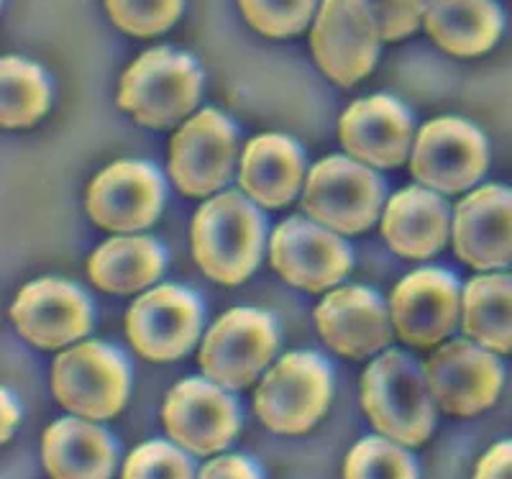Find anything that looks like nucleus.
I'll return each instance as SVG.
<instances>
[{
  "label": "nucleus",
  "mask_w": 512,
  "mask_h": 479,
  "mask_svg": "<svg viewBox=\"0 0 512 479\" xmlns=\"http://www.w3.org/2000/svg\"><path fill=\"white\" fill-rule=\"evenodd\" d=\"M18 333L39 349H59L85 339L93 328V308L80 287L59 277H41L18 293L11 308Z\"/></svg>",
  "instance_id": "nucleus-15"
},
{
  "label": "nucleus",
  "mask_w": 512,
  "mask_h": 479,
  "mask_svg": "<svg viewBox=\"0 0 512 479\" xmlns=\"http://www.w3.org/2000/svg\"><path fill=\"white\" fill-rule=\"evenodd\" d=\"M262 249L264 218L244 195H216L192 218V257L221 285L249 280L259 267Z\"/></svg>",
  "instance_id": "nucleus-1"
},
{
  "label": "nucleus",
  "mask_w": 512,
  "mask_h": 479,
  "mask_svg": "<svg viewBox=\"0 0 512 479\" xmlns=\"http://www.w3.org/2000/svg\"><path fill=\"white\" fill-rule=\"evenodd\" d=\"M203 308L198 298L177 285H159L134 300L126 316V336L149 362H175L200 339Z\"/></svg>",
  "instance_id": "nucleus-10"
},
{
  "label": "nucleus",
  "mask_w": 512,
  "mask_h": 479,
  "mask_svg": "<svg viewBox=\"0 0 512 479\" xmlns=\"http://www.w3.org/2000/svg\"><path fill=\"white\" fill-rule=\"evenodd\" d=\"M52 88L47 75L21 57L0 62V123L6 129H26L47 116Z\"/></svg>",
  "instance_id": "nucleus-27"
},
{
  "label": "nucleus",
  "mask_w": 512,
  "mask_h": 479,
  "mask_svg": "<svg viewBox=\"0 0 512 479\" xmlns=\"http://www.w3.org/2000/svg\"><path fill=\"white\" fill-rule=\"evenodd\" d=\"M280 346V331L272 316L254 308L223 313L200 346V369L221 387H246L272 364Z\"/></svg>",
  "instance_id": "nucleus-6"
},
{
  "label": "nucleus",
  "mask_w": 512,
  "mask_h": 479,
  "mask_svg": "<svg viewBox=\"0 0 512 479\" xmlns=\"http://www.w3.org/2000/svg\"><path fill=\"white\" fill-rule=\"evenodd\" d=\"M164 269L162 246L149 236H116L90 257L88 275L105 293L131 295L159 280Z\"/></svg>",
  "instance_id": "nucleus-25"
},
{
  "label": "nucleus",
  "mask_w": 512,
  "mask_h": 479,
  "mask_svg": "<svg viewBox=\"0 0 512 479\" xmlns=\"http://www.w3.org/2000/svg\"><path fill=\"white\" fill-rule=\"evenodd\" d=\"M320 339L336 354L364 359L392 341V316L367 287H338L315 308Z\"/></svg>",
  "instance_id": "nucleus-18"
},
{
  "label": "nucleus",
  "mask_w": 512,
  "mask_h": 479,
  "mask_svg": "<svg viewBox=\"0 0 512 479\" xmlns=\"http://www.w3.org/2000/svg\"><path fill=\"white\" fill-rule=\"evenodd\" d=\"M410 170L420 185L436 193L469 190L487 170V141L472 123L438 118L420 129Z\"/></svg>",
  "instance_id": "nucleus-12"
},
{
  "label": "nucleus",
  "mask_w": 512,
  "mask_h": 479,
  "mask_svg": "<svg viewBox=\"0 0 512 479\" xmlns=\"http://www.w3.org/2000/svg\"><path fill=\"white\" fill-rule=\"evenodd\" d=\"M333 395L331 369L318 354L297 351L274 364L254 395V413L274 433H305L323 418Z\"/></svg>",
  "instance_id": "nucleus-4"
},
{
  "label": "nucleus",
  "mask_w": 512,
  "mask_h": 479,
  "mask_svg": "<svg viewBox=\"0 0 512 479\" xmlns=\"http://www.w3.org/2000/svg\"><path fill=\"white\" fill-rule=\"evenodd\" d=\"M479 479H502L512 477V441L497 444L482 456V462L477 467Z\"/></svg>",
  "instance_id": "nucleus-34"
},
{
  "label": "nucleus",
  "mask_w": 512,
  "mask_h": 479,
  "mask_svg": "<svg viewBox=\"0 0 512 479\" xmlns=\"http://www.w3.org/2000/svg\"><path fill=\"white\" fill-rule=\"evenodd\" d=\"M361 403L382 436L405 446L428 441L436 426V408L425 372L402 351L374 359L361 377Z\"/></svg>",
  "instance_id": "nucleus-2"
},
{
  "label": "nucleus",
  "mask_w": 512,
  "mask_h": 479,
  "mask_svg": "<svg viewBox=\"0 0 512 479\" xmlns=\"http://www.w3.org/2000/svg\"><path fill=\"white\" fill-rule=\"evenodd\" d=\"M346 477L351 479H413L418 477L413 456L392 439H364L346 456Z\"/></svg>",
  "instance_id": "nucleus-28"
},
{
  "label": "nucleus",
  "mask_w": 512,
  "mask_h": 479,
  "mask_svg": "<svg viewBox=\"0 0 512 479\" xmlns=\"http://www.w3.org/2000/svg\"><path fill=\"white\" fill-rule=\"evenodd\" d=\"M200 477L205 479H254L259 477V472H256L254 467H251L249 459H244V456H221V459H216V462L205 464L203 472H200Z\"/></svg>",
  "instance_id": "nucleus-33"
},
{
  "label": "nucleus",
  "mask_w": 512,
  "mask_h": 479,
  "mask_svg": "<svg viewBox=\"0 0 512 479\" xmlns=\"http://www.w3.org/2000/svg\"><path fill=\"white\" fill-rule=\"evenodd\" d=\"M379 26L367 0H323L310 47L318 67L338 85H356L379 57Z\"/></svg>",
  "instance_id": "nucleus-8"
},
{
  "label": "nucleus",
  "mask_w": 512,
  "mask_h": 479,
  "mask_svg": "<svg viewBox=\"0 0 512 479\" xmlns=\"http://www.w3.org/2000/svg\"><path fill=\"white\" fill-rule=\"evenodd\" d=\"M16 423H18V408L16 403H13L11 395H8V390H3V441L11 439Z\"/></svg>",
  "instance_id": "nucleus-35"
},
{
  "label": "nucleus",
  "mask_w": 512,
  "mask_h": 479,
  "mask_svg": "<svg viewBox=\"0 0 512 479\" xmlns=\"http://www.w3.org/2000/svg\"><path fill=\"white\" fill-rule=\"evenodd\" d=\"M377 18L379 36L384 41H397L415 34L425 18L428 0H367Z\"/></svg>",
  "instance_id": "nucleus-32"
},
{
  "label": "nucleus",
  "mask_w": 512,
  "mask_h": 479,
  "mask_svg": "<svg viewBox=\"0 0 512 479\" xmlns=\"http://www.w3.org/2000/svg\"><path fill=\"white\" fill-rule=\"evenodd\" d=\"M123 477L190 479L192 462L172 444H164V441H149V444H141L134 454L128 456L126 467H123Z\"/></svg>",
  "instance_id": "nucleus-31"
},
{
  "label": "nucleus",
  "mask_w": 512,
  "mask_h": 479,
  "mask_svg": "<svg viewBox=\"0 0 512 479\" xmlns=\"http://www.w3.org/2000/svg\"><path fill=\"white\" fill-rule=\"evenodd\" d=\"M272 267L292 287L320 293L349 275L351 249L336 231L308 218H287L272 236Z\"/></svg>",
  "instance_id": "nucleus-13"
},
{
  "label": "nucleus",
  "mask_w": 512,
  "mask_h": 479,
  "mask_svg": "<svg viewBox=\"0 0 512 479\" xmlns=\"http://www.w3.org/2000/svg\"><path fill=\"white\" fill-rule=\"evenodd\" d=\"M464 333L477 344L512 351V277L479 275L464 287Z\"/></svg>",
  "instance_id": "nucleus-26"
},
{
  "label": "nucleus",
  "mask_w": 512,
  "mask_h": 479,
  "mask_svg": "<svg viewBox=\"0 0 512 479\" xmlns=\"http://www.w3.org/2000/svg\"><path fill=\"white\" fill-rule=\"evenodd\" d=\"M318 0H239V8L251 29L272 39H287L300 31L313 18Z\"/></svg>",
  "instance_id": "nucleus-29"
},
{
  "label": "nucleus",
  "mask_w": 512,
  "mask_h": 479,
  "mask_svg": "<svg viewBox=\"0 0 512 479\" xmlns=\"http://www.w3.org/2000/svg\"><path fill=\"white\" fill-rule=\"evenodd\" d=\"M454 249L482 272L512 262V190L489 185L461 200L454 216Z\"/></svg>",
  "instance_id": "nucleus-19"
},
{
  "label": "nucleus",
  "mask_w": 512,
  "mask_h": 479,
  "mask_svg": "<svg viewBox=\"0 0 512 479\" xmlns=\"http://www.w3.org/2000/svg\"><path fill=\"white\" fill-rule=\"evenodd\" d=\"M131 374L118 351L85 341L62 351L52 367V392L64 410L90 421H108L126 405Z\"/></svg>",
  "instance_id": "nucleus-5"
},
{
  "label": "nucleus",
  "mask_w": 512,
  "mask_h": 479,
  "mask_svg": "<svg viewBox=\"0 0 512 479\" xmlns=\"http://www.w3.org/2000/svg\"><path fill=\"white\" fill-rule=\"evenodd\" d=\"M448 205L436 190L405 187L382 216V236L405 259H428L448 239Z\"/></svg>",
  "instance_id": "nucleus-21"
},
{
  "label": "nucleus",
  "mask_w": 512,
  "mask_h": 479,
  "mask_svg": "<svg viewBox=\"0 0 512 479\" xmlns=\"http://www.w3.org/2000/svg\"><path fill=\"white\" fill-rule=\"evenodd\" d=\"M203 88L190 54L169 47L149 49L128 67L118 85V106L149 129H169L195 111Z\"/></svg>",
  "instance_id": "nucleus-3"
},
{
  "label": "nucleus",
  "mask_w": 512,
  "mask_h": 479,
  "mask_svg": "<svg viewBox=\"0 0 512 479\" xmlns=\"http://www.w3.org/2000/svg\"><path fill=\"white\" fill-rule=\"evenodd\" d=\"M461 310V290L443 269H418L395 287L390 316L400 341L428 349L454 331Z\"/></svg>",
  "instance_id": "nucleus-17"
},
{
  "label": "nucleus",
  "mask_w": 512,
  "mask_h": 479,
  "mask_svg": "<svg viewBox=\"0 0 512 479\" xmlns=\"http://www.w3.org/2000/svg\"><path fill=\"white\" fill-rule=\"evenodd\" d=\"M303 177V152L287 136L262 134L246 144L239 180L254 203L264 208L292 203L303 187Z\"/></svg>",
  "instance_id": "nucleus-22"
},
{
  "label": "nucleus",
  "mask_w": 512,
  "mask_h": 479,
  "mask_svg": "<svg viewBox=\"0 0 512 479\" xmlns=\"http://www.w3.org/2000/svg\"><path fill=\"white\" fill-rule=\"evenodd\" d=\"M164 185L152 164L123 159L105 167L88 190V213L105 231H139L157 221Z\"/></svg>",
  "instance_id": "nucleus-16"
},
{
  "label": "nucleus",
  "mask_w": 512,
  "mask_h": 479,
  "mask_svg": "<svg viewBox=\"0 0 512 479\" xmlns=\"http://www.w3.org/2000/svg\"><path fill=\"white\" fill-rule=\"evenodd\" d=\"M44 467L57 479H105L113 474L111 436L90 418H62L44 433Z\"/></svg>",
  "instance_id": "nucleus-23"
},
{
  "label": "nucleus",
  "mask_w": 512,
  "mask_h": 479,
  "mask_svg": "<svg viewBox=\"0 0 512 479\" xmlns=\"http://www.w3.org/2000/svg\"><path fill=\"white\" fill-rule=\"evenodd\" d=\"M346 152L372 167H397L408 159L413 121L390 95L356 100L338 123Z\"/></svg>",
  "instance_id": "nucleus-20"
},
{
  "label": "nucleus",
  "mask_w": 512,
  "mask_h": 479,
  "mask_svg": "<svg viewBox=\"0 0 512 479\" xmlns=\"http://www.w3.org/2000/svg\"><path fill=\"white\" fill-rule=\"evenodd\" d=\"M239 157L236 129L223 113L200 111L172 139L169 177L190 198H208L233 177Z\"/></svg>",
  "instance_id": "nucleus-9"
},
{
  "label": "nucleus",
  "mask_w": 512,
  "mask_h": 479,
  "mask_svg": "<svg viewBox=\"0 0 512 479\" xmlns=\"http://www.w3.org/2000/svg\"><path fill=\"white\" fill-rule=\"evenodd\" d=\"M425 31L443 52L479 57L502 34V13L495 0H428Z\"/></svg>",
  "instance_id": "nucleus-24"
},
{
  "label": "nucleus",
  "mask_w": 512,
  "mask_h": 479,
  "mask_svg": "<svg viewBox=\"0 0 512 479\" xmlns=\"http://www.w3.org/2000/svg\"><path fill=\"white\" fill-rule=\"evenodd\" d=\"M105 8L118 29L149 39L175 26L182 13V0H105Z\"/></svg>",
  "instance_id": "nucleus-30"
},
{
  "label": "nucleus",
  "mask_w": 512,
  "mask_h": 479,
  "mask_svg": "<svg viewBox=\"0 0 512 479\" xmlns=\"http://www.w3.org/2000/svg\"><path fill=\"white\" fill-rule=\"evenodd\" d=\"M384 203V185L369 167L349 157H328L310 170L303 208L336 234H359L374 226Z\"/></svg>",
  "instance_id": "nucleus-7"
},
{
  "label": "nucleus",
  "mask_w": 512,
  "mask_h": 479,
  "mask_svg": "<svg viewBox=\"0 0 512 479\" xmlns=\"http://www.w3.org/2000/svg\"><path fill=\"white\" fill-rule=\"evenodd\" d=\"M436 405L448 415H477L495 403L502 390V364L492 349L472 341H448L423 367Z\"/></svg>",
  "instance_id": "nucleus-11"
},
{
  "label": "nucleus",
  "mask_w": 512,
  "mask_h": 479,
  "mask_svg": "<svg viewBox=\"0 0 512 479\" xmlns=\"http://www.w3.org/2000/svg\"><path fill=\"white\" fill-rule=\"evenodd\" d=\"M169 439L192 454H216L239 433V408L213 380H182L162 408Z\"/></svg>",
  "instance_id": "nucleus-14"
}]
</instances>
